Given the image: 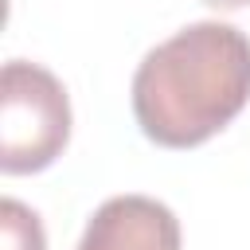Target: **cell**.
Wrapping results in <instances>:
<instances>
[{
    "label": "cell",
    "mask_w": 250,
    "mask_h": 250,
    "mask_svg": "<svg viewBox=\"0 0 250 250\" xmlns=\"http://www.w3.org/2000/svg\"><path fill=\"white\" fill-rule=\"evenodd\" d=\"M250 102V39L219 20L188 23L133 74V117L152 145L195 148Z\"/></svg>",
    "instance_id": "6da1fadb"
},
{
    "label": "cell",
    "mask_w": 250,
    "mask_h": 250,
    "mask_svg": "<svg viewBox=\"0 0 250 250\" xmlns=\"http://www.w3.org/2000/svg\"><path fill=\"white\" fill-rule=\"evenodd\" d=\"M70 141V98L39 66L12 59L0 74V168L27 176L51 168Z\"/></svg>",
    "instance_id": "7a4b0ae2"
},
{
    "label": "cell",
    "mask_w": 250,
    "mask_h": 250,
    "mask_svg": "<svg viewBox=\"0 0 250 250\" xmlns=\"http://www.w3.org/2000/svg\"><path fill=\"white\" fill-rule=\"evenodd\" d=\"M74 250H180V219L152 195L105 199Z\"/></svg>",
    "instance_id": "3957f363"
},
{
    "label": "cell",
    "mask_w": 250,
    "mask_h": 250,
    "mask_svg": "<svg viewBox=\"0 0 250 250\" xmlns=\"http://www.w3.org/2000/svg\"><path fill=\"white\" fill-rule=\"evenodd\" d=\"M0 230H4V250H47L39 215L20 199L0 203Z\"/></svg>",
    "instance_id": "277c9868"
},
{
    "label": "cell",
    "mask_w": 250,
    "mask_h": 250,
    "mask_svg": "<svg viewBox=\"0 0 250 250\" xmlns=\"http://www.w3.org/2000/svg\"><path fill=\"white\" fill-rule=\"evenodd\" d=\"M203 4H211V8H219V12H234V8H246L250 0H203Z\"/></svg>",
    "instance_id": "5b68a950"
}]
</instances>
